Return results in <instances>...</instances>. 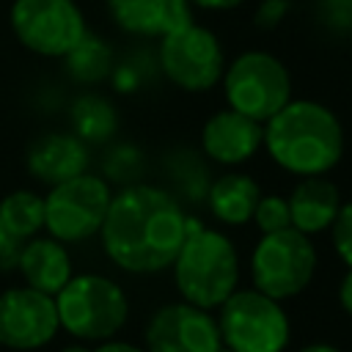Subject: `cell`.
Returning a JSON list of instances; mask_svg holds the SVG:
<instances>
[{"label": "cell", "mask_w": 352, "mask_h": 352, "mask_svg": "<svg viewBox=\"0 0 352 352\" xmlns=\"http://www.w3.org/2000/svg\"><path fill=\"white\" fill-rule=\"evenodd\" d=\"M60 352H94V349H88V346H82V344H69V346H63Z\"/></svg>", "instance_id": "cell-33"}, {"label": "cell", "mask_w": 352, "mask_h": 352, "mask_svg": "<svg viewBox=\"0 0 352 352\" xmlns=\"http://www.w3.org/2000/svg\"><path fill=\"white\" fill-rule=\"evenodd\" d=\"M16 270L22 272L25 286L38 289V292L52 294V297L74 275L69 250L55 236H30L28 242H22Z\"/></svg>", "instance_id": "cell-16"}, {"label": "cell", "mask_w": 352, "mask_h": 352, "mask_svg": "<svg viewBox=\"0 0 352 352\" xmlns=\"http://www.w3.org/2000/svg\"><path fill=\"white\" fill-rule=\"evenodd\" d=\"M319 22L338 36L352 33V0H319Z\"/></svg>", "instance_id": "cell-26"}, {"label": "cell", "mask_w": 352, "mask_h": 352, "mask_svg": "<svg viewBox=\"0 0 352 352\" xmlns=\"http://www.w3.org/2000/svg\"><path fill=\"white\" fill-rule=\"evenodd\" d=\"M107 8L121 30L146 38H162L192 22L187 0H107Z\"/></svg>", "instance_id": "cell-15"}, {"label": "cell", "mask_w": 352, "mask_h": 352, "mask_svg": "<svg viewBox=\"0 0 352 352\" xmlns=\"http://www.w3.org/2000/svg\"><path fill=\"white\" fill-rule=\"evenodd\" d=\"M264 146V124L236 110H217L201 129V148L212 162L239 165Z\"/></svg>", "instance_id": "cell-13"}, {"label": "cell", "mask_w": 352, "mask_h": 352, "mask_svg": "<svg viewBox=\"0 0 352 352\" xmlns=\"http://www.w3.org/2000/svg\"><path fill=\"white\" fill-rule=\"evenodd\" d=\"M88 160H91L88 143H82L74 132H47L36 138L25 154V165L30 176L50 187L85 173Z\"/></svg>", "instance_id": "cell-14"}, {"label": "cell", "mask_w": 352, "mask_h": 352, "mask_svg": "<svg viewBox=\"0 0 352 352\" xmlns=\"http://www.w3.org/2000/svg\"><path fill=\"white\" fill-rule=\"evenodd\" d=\"M160 72L184 91H209L220 82L226 69L223 44L204 25H184L160 38L157 50Z\"/></svg>", "instance_id": "cell-9"}, {"label": "cell", "mask_w": 352, "mask_h": 352, "mask_svg": "<svg viewBox=\"0 0 352 352\" xmlns=\"http://www.w3.org/2000/svg\"><path fill=\"white\" fill-rule=\"evenodd\" d=\"M148 74H151V69L146 63H140V58H129V60H121V63L113 66L110 80H113L116 91L132 94V91H138L140 85L148 82Z\"/></svg>", "instance_id": "cell-25"}, {"label": "cell", "mask_w": 352, "mask_h": 352, "mask_svg": "<svg viewBox=\"0 0 352 352\" xmlns=\"http://www.w3.org/2000/svg\"><path fill=\"white\" fill-rule=\"evenodd\" d=\"M19 250H22V239H16L14 234H8L3 228V223H0V272L16 270Z\"/></svg>", "instance_id": "cell-28"}, {"label": "cell", "mask_w": 352, "mask_h": 352, "mask_svg": "<svg viewBox=\"0 0 352 352\" xmlns=\"http://www.w3.org/2000/svg\"><path fill=\"white\" fill-rule=\"evenodd\" d=\"M72 132L82 143H107L118 129V113L102 94H82L69 107Z\"/></svg>", "instance_id": "cell-19"}, {"label": "cell", "mask_w": 352, "mask_h": 352, "mask_svg": "<svg viewBox=\"0 0 352 352\" xmlns=\"http://www.w3.org/2000/svg\"><path fill=\"white\" fill-rule=\"evenodd\" d=\"M264 146L275 165L294 176H324L344 157L338 116L314 99H289L264 121Z\"/></svg>", "instance_id": "cell-2"}, {"label": "cell", "mask_w": 352, "mask_h": 352, "mask_svg": "<svg viewBox=\"0 0 352 352\" xmlns=\"http://www.w3.org/2000/svg\"><path fill=\"white\" fill-rule=\"evenodd\" d=\"M316 272V248L294 226L261 234L250 256L253 289L283 302L308 289Z\"/></svg>", "instance_id": "cell-5"}, {"label": "cell", "mask_w": 352, "mask_h": 352, "mask_svg": "<svg viewBox=\"0 0 352 352\" xmlns=\"http://www.w3.org/2000/svg\"><path fill=\"white\" fill-rule=\"evenodd\" d=\"M146 352H217L223 346L217 319L192 302H168L148 316Z\"/></svg>", "instance_id": "cell-12"}, {"label": "cell", "mask_w": 352, "mask_h": 352, "mask_svg": "<svg viewBox=\"0 0 352 352\" xmlns=\"http://www.w3.org/2000/svg\"><path fill=\"white\" fill-rule=\"evenodd\" d=\"M261 198V187L248 173H223L206 187L212 214L226 226H245Z\"/></svg>", "instance_id": "cell-18"}, {"label": "cell", "mask_w": 352, "mask_h": 352, "mask_svg": "<svg viewBox=\"0 0 352 352\" xmlns=\"http://www.w3.org/2000/svg\"><path fill=\"white\" fill-rule=\"evenodd\" d=\"M55 308L60 327L80 341H107L129 316L124 289L113 278L96 272L72 275L55 294Z\"/></svg>", "instance_id": "cell-4"}, {"label": "cell", "mask_w": 352, "mask_h": 352, "mask_svg": "<svg viewBox=\"0 0 352 352\" xmlns=\"http://www.w3.org/2000/svg\"><path fill=\"white\" fill-rule=\"evenodd\" d=\"M63 63H66V72L72 80L82 82V85H96L102 80L110 77L116 60H113V50L104 38L94 36L85 30V36L63 55Z\"/></svg>", "instance_id": "cell-20"}, {"label": "cell", "mask_w": 352, "mask_h": 352, "mask_svg": "<svg viewBox=\"0 0 352 352\" xmlns=\"http://www.w3.org/2000/svg\"><path fill=\"white\" fill-rule=\"evenodd\" d=\"M94 352H146V349H140V346H135V344H129V341H113V338H107V341H102Z\"/></svg>", "instance_id": "cell-31"}, {"label": "cell", "mask_w": 352, "mask_h": 352, "mask_svg": "<svg viewBox=\"0 0 352 352\" xmlns=\"http://www.w3.org/2000/svg\"><path fill=\"white\" fill-rule=\"evenodd\" d=\"M338 302L346 316H352V267H346V275L338 283Z\"/></svg>", "instance_id": "cell-29"}, {"label": "cell", "mask_w": 352, "mask_h": 352, "mask_svg": "<svg viewBox=\"0 0 352 352\" xmlns=\"http://www.w3.org/2000/svg\"><path fill=\"white\" fill-rule=\"evenodd\" d=\"M190 6H198L204 11H231L236 6H242L245 0H187Z\"/></svg>", "instance_id": "cell-30"}, {"label": "cell", "mask_w": 352, "mask_h": 352, "mask_svg": "<svg viewBox=\"0 0 352 352\" xmlns=\"http://www.w3.org/2000/svg\"><path fill=\"white\" fill-rule=\"evenodd\" d=\"M286 201H289L292 226L308 236L327 231L341 206L338 187L324 176H302V182L294 184Z\"/></svg>", "instance_id": "cell-17"}, {"label": "cell", "mask_w": 352, "mask_h": 352, "mask_svg": "<svg viewBox=\"0 0 352 352\" xmlns=\"http://www.w3.org/2000/svg\"><path fill=\"white\" fill-rule=\"evenodd\" d=\"M11 30L25 50L44 58H63L88 28L74 0H14Z\"/></svg>", "instance_id": "cell-10"}, {"label": "cell", "mask_w": 352, "mask_h": 352, "mask_svg": "<svg viewBox=\"0 0 352 352\" xmlns=\"http://www.w3.org/2000/svg\"><path fill=\"white\" fill-rule=\"evenodd\" d=\"M223 94L231 110L267 121L292 99V77L283 60L267 50H248L223 69Z\"/></svg>", "instance_id": "cell-7"}, {"label": "cell", "mask_w": 352, "mask_h": 352, "mask_svg": "<svg viewBox=\"0 0 352 352\" xmlns=\"http://www.w3.org/2000/svg\"><path fill=\"white\" fill-rule=\"evenodd\" d=\"M173 280L184 302L198 308H220L239 280V256L234 242L201 220L187 214L184 242L173 258Z\"/></svg>", "instance_id": "cell-3"}, {"label": "cell", "mask_w": 352, "mask_h": 352, "mask_svg": "<svg viewBox=\"0 0 352 352\" xmlns=\"http://www.w3.org/2000/svg\"><path fill=\"white\" fill-rule=\"evenodd\" d=\"M217 330L234 352H283L292 336L283 305L258 289H234L220 305Z\"/></svg>", "instance_id": "cell-6"}, {"label": "cell", "mask_w": 352, "mask_h": 352, "mask_svg": "<svg viewBox=\"0 0 352 352\" xmlns=\"http://www.w3.org/2000/svg\"><path fill=\"white\" fill-rule=\"evenodd\" d=\"M0 223L8 234L28 242L44 228V198L33 190L8 192L0 201Z\"/></svg>", "instance_id": "cell-21"}, {"label": "cell", "mask_w": 352, "mask_h": 352, "mask_svg": "<svg viewBox=\"0 0 352 352\" xmlns=\"http://www.w3.org/2000/svg\"><path fill=\"white\" fill-rule=\"evenodd\" d=\"M330 239H333V250L338 253V258L352 267V201L338 206V214L330 223Z\"/></svg>", "instance_id": "cell-24"}, {"label": "cell", "mask_w": 352, "mask_h": 352, "mask_svg": "<svg viewBox=\"0 0 352 352\" xmlns=\"http://www.w3.org/2000/svg\"><path fill=\"white\" fill-rule=\"evenodd\" d=\"M60 330L55 297L30 286H14L0 294V346L30 352L47 346Z\"/></svg>", "instance_id": "cell-11"}, {"label": "cell", "mask_w": 352, "mask_h": 352, "mask_svg": "<svg viewBox=\"0 0 352 352\" xmlns=\"http://www.w3.org/2000/svg\"><path fill=\"white\" fill-rule=\"evenodd\" d=\"M289 8H292V0H261L253 14V22L258 30H275L289 16Z\"/></svg>", "instance_id": "cell-27"}, {"label": "cell", "mask_w": 352, "mask_h": 352, "mask_svg": "<svg viewBox=\"0 0 352 352\" xmlns=\"http://www.w3.org/2000/svg\"><path fill=\"white\" fill-rule=\"evenodd\" d=\"M110 198V184L88 170L52 184L44 195V228L58 242H82L99 234Z\"/></svg>", "instance_id": "cell-8"}, {"label": "cell", "mask_w": 352, "mask_h": 352, "mask_svg": "<svg viewBox=\"0 0 352 352\" xmlns=\"http://www.w3.org/2000/svg\"><path fill=\"white\" fill-rule=\"evenodd\" d=\"M187 212L179 198L143 182L121 187L99 228L107 258L135 275H154L173 264L184 242Z\"/></svg>", "instance_id": "cell-1"}, {"label": "cell", "mask_w": 352, "mask_h": 352, "mask_svg": "<svg viewBox=\"0 0 352 352\" xmlns=\"http://www.w3.org/2000/svg\"><path fill=\"white\" fill-rule=\"evenodd\" d=\"M300 352H341V349H336L333 344H322V341H316V344H308V346H302Z\"/></svg>", "instance_id": "cell-32"}, {"label": "cell", "mask_w": 352, "mask_h": 352, "mask_svg": "<svg viewBox=\"0 0 352 352\" xmlns=\"http://www.w3.org/2000/svg\"><path fill=\"white\" fill-rule=\"evenodd\" d=\"M217 352H234V349H228V346H220V349H217Z\"/></svg>", "instance_id": "cell-34"}, {"label": "cell", "mask_w": 352, "mask_h": 352, "mask_svg": "<svg viewBox=\"0 0 352 352\" xmlns=\"http://www.w3.org/2000/svg\"><path fill=\"white\" fill-rule=\"evenodd\" d=\"M258 231L261 234H272V231H280V228H289L292 226V214H289V201L283 195H261L256 209H253V217Z\"/></svg>", "instance_id": "cell-23"}, {"label": "cell", "mask_w": 352, "mask_h": 352, "mask_svg": "<svg viewBox=\"0 0 352 352\" xmlns=\"http://www.w3.org/2000/svg\"><path fill=\"white\" fill-rule=\"evenodd\" d=\"M104 182H116V184H135L143 173V154L132 146V143H116L107 154H104Z\"/></svg>", "instance_id": "cell-22"}]
</instances>
